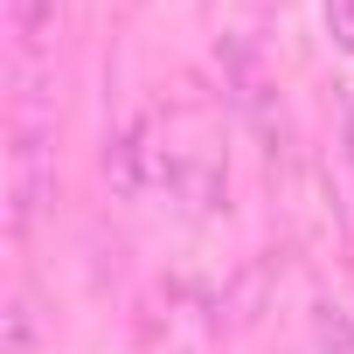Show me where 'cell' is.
<instances>
[{"mask_svg": "<svg viewBox=\"0 0 354 354\" xmlns=\"http://www.w3.org/2000/svg\"><path fill=\"white\" fill-rule=\"evenodd\" d=\"M326 28H333V42L354 56V0H326Z\"/></svg>", "mask_w": 354, "mask_h": 354, "instance_id": "7a4b0ae2", "label": "cell"}, {"mask_svg": "<svg viewBox=\"0 0 354 354\" xmlns=\"http://www.w3.org/2000/svg\"><path fill=\"white\" fill-rule=\"evenodd\" d=\"M313 354H354V326L340 319V306L313 313Z\"/></svg>", "mask_w": 354, "mask_h": 354, "instance_id": "6da1fadb", "label": "cell"}]
</instances>
